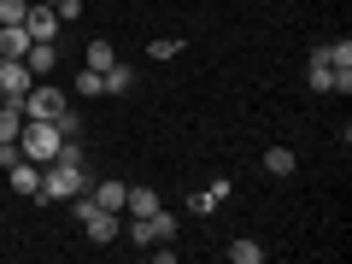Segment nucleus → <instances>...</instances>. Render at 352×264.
<instances>
[{
	"label": "nucleus",
	"mask_w": 352,
	"mask_h": 264,
	"mask_svg": "<svg viewBox=\"0 0 352 264\" xmlns=\"http://www.w3.org/2000/svg\"><path fill=\"white\" fill-rule=\"evenodd\" d=\"M88 188H94L88 164L53 159V164H41V194H36V200H71V194H88Z\"/></svg>",
	"instance_id": "nucleus-1"
},
{
	"label": "nucleus",
	"mask_w": 352,
	"mask_h": 264,
	"mask_svg": "<svg viewBox=\"0 0 352 264\" xmlns=\"http://www.w3.org/2000/svg\"><path fill=\"white\" fill-rule=\"evenodd\" d=\"M71 217L82 223V235L94 241V247H112L118 235H124V223H118V212H106V206H94V194H71Z\"/></svg>",
	"instance_id": "nucleus-2"
},
{
	"label": "nucleus",
	"mask_w": 352,
	"mask_h": 264,
	"mask_svg": "<svg viewBox=\"0 0 352 264\" xmlns=\"http://www.w3.org/2000/svg\"><path fill=\"white\" fill-rule=\"evenodd\" d=\"M135 247H159V241H176V212H147V217H129V229H124Z\"/></svg>",
	"instance_id": "nucleus-3"
},
{
	"label": "nucleus",
	"mask_w": 352,
	"mask_h": 264,
	"mask_svg": "<svg viewBox=\"0 0 352 264\" xmlns=\"http://www.w3.org/2000/svg\"><path fill=\"white\" fill-rule=\"evenodd\" d=\"M59 106H65L59 82H30V94L18 100V112H24V118H47V124H53V118H59Z\"/></svg>",
	"instance_id": "nucleus-4"
},
{
	"label": "nucleus",
	"mask_w": 352,
	"mask_h": 264,
	"mask_svg": "<svg viewBox=\"0 0 352 264\" xmlns=\"http://www.w3.org/2000/svg\"><path fill=\"white\" fill-rule=\"evenodd\" d=\"M30 82H36V76H30L24 59H0V100H24Z\"/></svg>",
	"instance_id": "nucleus-5"
},
{
	"label": "nucleus",
	"mask_w": 352,
	"mask_h": 264,
	"mask_svg": "<svg viewBox=\"0 0 352 264\" xmlns=\"http://www.w3.org/2000/svg\"><path fill=\"white\" fill-rule=\"evenodd\" d=\"M24 30H30V41H59V12H53V6H41V0H30Z\"/></svg>",
	"instance_id": "nucleus-6"
},
{
	"label": "nucleus",
	"mask_w": 352,
	"mask_h": 264,
	"mask_svg": "<svg viewBox=\"0 0 352 264\" xmlns=\"http://www.w3.org/2000/svg\"><path fill=\"white\" fill-rule=\"evenodd\" d=\"M6 176H12V194H24V200H36V194H41V164L24 159V153L6 164Z\"/></svg>",
	"instance_id": "nucleus-7"
},
{
	"label": "nucleus",
	"mask_w": 352,
	"mask_h": 264,
	"mask_svg": "<svg viewBox=\"0 0 352 264\" xmlns=\"http://www.w3.org/2000/svg\"><path fill=\"white\" fill-rule=\"evenodd\" d=\"M24 65H30V76H36V82H47V76L59 71V41H30Z\"/></svg>",
	"instance_id": "nucleus-8"
},
{
	"label": "nucleus",
	"mask_w": 352,
	"mask_h": 264,
	"mask_svg": "<svg viewBox=\"0 0 352 264\" xmlns=\"http://www.w3.org/2000/svg\"><path fill=\"white\" fill-rule=\"evenodd\" d=\"M305 82H311V94H335V71H329L323 41H317V47H311V59H305Z\"/></svg>",
	"instance_id": "nucleus-9"
},
{
	"label": "nucleus",
	"mask_w": 352,
	"mask_h": 264,
	"mask_svg": "<svg viewBox=\"0 0 352 264\" xmlns=\"http://www.w3.org/2000/svg\"><path fill=\"white\" fill-rule=\"evenodd\" d=\"M100 82H106V94H118V100H124V94H135V65L112 59V65L100 71Z\"/></svg>",
	"instance_id": "nucleus-10"
},
{
	"label": "nucleus",
	"mask_w": 352,
	"mask_h": 264,
	"mask_svg": "<svg viewBox=\"0 0 352 264\" xmlns=\"http://www.w3.org/2000/svg\"><path fill=\"white\" fill-rule=\"evenodd\" d=\"M30 53V30L24 24H0V59H24Z\"/></svg>",
	"instance_id": "nucleus-11"
},
{
	"label": "nucleus",
	"mask_w": 352,
	"mask_h": 264,
	"mask_svg": "<svg viewBox=\"0 0 352 264\" xmlns=\"http://www.w3.org/2000/svg\"><path fill=\"white\" fill-rule=\"evenodd\" d=\"M94 206H106V212H124V194H129V182H94Z\"/></svg>",
	"instance_id": "nucleus-12"
},
{
	"label": "nucleus",
	"mask_w": 352,
	"mask_h": 264,
	"mask_svg": "<svg viewBox=\"0 0 352 264\" xmlns=\"http://www.w3.org/2000/svg\"><path fill=\"white\" fill-rule=\"evenodd\" d=\"M264 170H270V176H294V170H300L294 147H264Z\"/></svg>",
	"instance_id": "nucleus-13"
},
{
	"label": "nucleus",
	"mask_w": 352,
	"mask_h": 264,
	"mask_svg": "<svg viewBox=\"0 0 352 264\" xmlns=\"http://www.w3.org/2000/svg\"><path fill=\"white\" fill-rule=\"evenodd\" d=\"M18 129H24V112H18V100H0V147H6V141H18Z\"/></svg>",
	"instance_id": "nucleus-14"
},
{
	"label": "nucleus",
	"mask_w": 352,
	"mask_h": 264,
	"mask_svg": "<svg viewBox=\"0 0 352 264\" xmlns=\"http://www.w3.org/2000/svg\"><path fill=\"white\" fill-rule=\"evenodd\" d=\"M76 100H100V94H106V82H100V71H88V65H82V71H76Z\"/></svg>",
	"instance_id": "nucleus-15"
},
{
	"label": "nucleus",
	"mask_w": 352,
	"mask_h": 264,
	"mask_svg": "<svg viewBox=\"0 0 352 264\" xmlns=\"http://www.w3.org/2000/svg\"><path fill=\"white\" fill-rule=\"evenodd\" d=\"M229 264H264V247H258V241H229Z\"/></svg>",
	"instance_id": "nucleus-16"
},
{
	"label": "nucleus",
	"mask_w": 352,
	"mask_h": 264,
	"mask_svg": "<svg viewBox=\"0 0 352 264\" xmlns=\"http://www.w3.org/2000/svg\"><path fill=\"white\" fill-rule=\"evenodd\" d=\"M53 129H59L65 141H71V135H82V112H76V106L65 100V106H59V118H53Z\"/></svg>",
	"instance_id": "nucleus-17"
},
{
	"label": "nucleus",
	"mask_w": 352,
	"mask_h": 264,
	"mask_svg": "<svg viewBox=\"0 0 352 264\" xmlns=\"http://www.w3.org/2000/svg\"><path fill=\"white\" fill-rule=\"evenodd\" d=\"M112 59H118V53H112V41H88V53H82V65H88V71H106Z\"/></svg>",
	"instance_id": "nucleus-18"
},
{
	"label": "nucleus",
	"mask_w": 352,
	"mask_h": 264,
	"mask_svg": "<svg viewBox=\"0 0 352 264\" xmlns=\"http://www.w3.org/2000/svg\"><path fill=\"white\" fill-rule=\"evenodd\" d=\"M182 53V36H159V41H147V59H176Z\"/></svg>",
	"instance_id": "nucleus-19"
},
{
	"label": "nucleus",
	"mask_w": 352,
	"mask_h": 264,
	"mask_svg": "<svg viewBox=\"0 0 352 264\" xmlns=\"http://www.w3.org/2000/svg\"><path fill=\"white\" fill-rule=\"evenodd\" d=\"M30 0H0V24H24Z\"/></svg>",
	"instance_id": "nucleus-20"
},
{
	"label": "nucleus",
	"mask_w": 352,
	"mask_h": 264,
	"mask_svg": "<svg viewBox=\"0 0 352 264\" xmlns=\"http://www.w3.org/2000/svg\"><path fill=\"white\" fill-rule=\"evenodd\" d=\"M188 212H194V217H212L217 200H212V194H188Z\"/></svg>",
	"instance_id": "nucleus-21"
},
{
	"label": "nucleus",
	"mask_w": 352,
	"mask_h": 264,
	"mask_svg": "<svg viewBox=\"0 0 352 264\" xmlns=\"http://www.w3.org/2000/svg\"><path fill=\"white\" fill-rule=\"evenodd\" d=\"M53 12H59V24H71V18H82V0H53Z\"/></svg>",
	"instance_id": "nucleus-22"
},
{
	"label": "nucleus",
	"mask_w": 352,
	"mask_h": 264,
	"mask_svg": "<svg viewBox=\"0 0 352 264\" xmlns=\"http://www.w3.org/2000/svg\"><path fill=\"white\" fill-rule=\"evenodd\" d=\"M41 6H53V0H41Z\"/></svg>",
	"instance_id": "nucleus-23"
}]
</instances>
